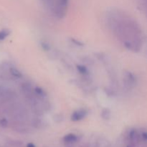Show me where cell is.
<instances>
[{
    "mask_svg": "<svg viewBox=\"0 0 147 147\" xmlns=\"http://www.w3.org/2000/svg\"><path fill=\"white\" fill-rule=\"evenodd\" d=\"M45 6L53 13L55 17H64L68 7L69 0H41Z\"/></svg>",
    "mask_w": 147,
    "mask_h": 147,
    "instance_id": "1",
    "label": "cell"
},
{
    "mask_svg": "<svg viewBox=\"0 0 147 147\" xmlns=\"http://www.w3.org/2000/svg\"><path fill=\"white\" fill-rule=\"evenodd\" d=\"M86 112L85 111H78L77 113H74L73 114V116L72 117V120L73 121H78L80 120V119H83V117H85V115H86Z\"/></svg>",
    "mask_w": 147,
    "mask_h": 147,
    "instance_id": "2",
    "label": "cell"
},
{
    "mask_svg": "<svg viewBox=\"0 0 147 147\" xmlns=\"http://www.w3.org/2000/svg\"><path fill=\"white\" fill-rule=\"evenodd\" d=\"M76 139H77V137L73 134H69L65 137V140L67 142H73L76 141Z\"/></svg>",
    "mask_w": 147,
    "mask_h": 147,
    "instance_id": "3",
    "label": "cell"
},
{
    "mask_svg": "<svg viewBox=\"0 0 147 147\" xmlns=\"http://www.w3.org/2000/svg\"><path fill=\"white\" fill-rule=\"evenodd\" d=\"M8 32H6L5 30L1 32H0V40H4V39L8 35Z\"/></svg>",
    "mask_w": 147,
    "mask_h": 147,
    "instance_id": "4",
    "label": "cell"
},
{
    "mask_svg": "<svg viewBox=\"0 0 147 147\" xmlns=\"http://www.w3.org/2000/svg\"><path fill=\"white\" fill-rule=\"evenodd\" d=\"M27 147H35V146H34V145L33 144H27Z\"/></svg>",
    "mask_w": 147,
    "mask_h": 147,
    "instance_id": "5",
    "label": "cell"
}]
</instances>
